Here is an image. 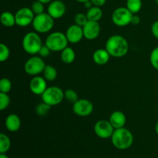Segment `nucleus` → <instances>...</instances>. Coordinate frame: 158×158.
Wrapping results in <instances>:
<instances>
[{
    "instance_id": "obj_1",
    "label": "nucleus",
    "mask_w": 158,
    "mask_h": 158,
    "mask_svg": "<svg viewBox=\"0 0 158 158\" xmlns=\"http://www.w3.org/2000/svg\"><path fill=\"white\" fill-rule=\"evenodd\" d=\"M105 49L107 50L111 57L121 58L127 54L129 51V43L122 35H114L106 40Z\"/></svg>"
},
{
    "instance_id": "obj_2",
    "label": "nucleus",
    "mask_w": 158,
    "mask_h": 158,
    "mask_svg": "<svg viewBox=\"0 0 158 158\" xmlns=\"http://www.w3.org/2000/svg\"><path fill=\"white\" fill-rule=\"evenodd\" d=\"M111 141L113 145L118 150H127L132 146L134 143V136L132 133L125 127L115 129Z\"/></svg>"
},
{
    "instance_id": "obj_3",
    "label": "nucleus",
    "mask_w": 158,
    "mask_h": 158,
    "mask_svg": "<svg viewBox=\"0 0 158 158\" xmlns=\"http://www.w3.org/2000/svg\"><path fill=\"white\" fill-rule=\"evenodd\" d=\"M43 45L41 37L40 36L38 32L35 31L27 32L23 36L22 40V46L23 50L26 53L32 56L38 54Z\"/></svg>"
},
{
    "instance_id": "obj_4",
    "label": "nucleus",
    "mask_w": 158,
    "mask_h": 158,
    "mask_svg": "<svg viewBox=\"0 0 158 158\" xmlns=\"http://www.w3.org/2000/svg\"><path fill=\"white\" fill-rule=\"evenodd\" d=\"M55 19L48 12L35 15L32 23L34 31L38 33H46L52 30Z\"/></svg>"
},
{
    "instance_id": "obj_5",
    "label": "nucleus",
    "mask_w": 158,
    "mask_h": 158,
    "mask_svg": "<svg viewBox=\"0 0 158 158\" xmlns=\"http://www.w3.org/2000/svg\"><path fill=\"white\" fill-rule=\"evenodd\" d=\"M68 41L65 33L61 32H54L49 34L46 39L45 44L52 52H61L68 46Z\"/></svg>"
},
{
    "instance_id": "obj_6",
    "label": "nucleus",
    "mask_w": 158,
    "mask_h": 158,
    "mask_svg": "<svg viewBox=\"0 0 158 158\" xmlns=\"http://www.w3.org/2000/svg\"><path fill=\"white\" fill-rule=\"evenodd\" d=\"M46 64L40 56L33 55L29 57L24 65L25 72L29 76H39L43 73Z\"/></svg>"
},
{
    "instance_id": "obj_7",
    "label": "nucleus",
    "mask_w": 158,
    "mask_h": 158,
    "mask_svg": "<svg viewBox=\"0 0 158 158\" xmlns=\"http://www.w3.org/2000/svg\"><path fill=\"white\" fill-rule=\"evenodd\" d=\"M41 97L42 100L48 105L51 106H56L64 100V91L58 86H49Z\"/></svg>"
},
{
    "instance_id": "obj_8",
    "label": "nucleus",
    "mask_w": 158,
    "mask_h": 158,
    "mask_svg": "<svg viewBox=\"0 0 158 158\" xmlns=\"http://www.w3.org/2000/svg\"><path fill=\"white\" fill-rule=\"evenodd\" d=\"M133 15L127 7H119L113 12L111 19L115 26L123 27L131 24Z\"/></svg>"
},
{
    "instance_id": "obj_9",
    "label": "nucleus",
    "mask_w": 158,
    "mask_h": 158,
    "mask_svg": "<svg viewBox=\"0 0 158 158\" xmlns=\"http://www.w3.org/2000/svg\"><path fill=\"white\" fill-rule=\"evenodd\" d=\"M15 24L20 27H26L33 22L35 14L32 12L31 8L23 7L17 10L15 13Z\"/></svg>"
},
{
    "instance_id": "obj_10",
    "label": "nucleus",
    "mask_w": 158,
    "mask_h": 158,
    "mask_svg": "<svg viewBox=\"0 0 158 158\" xmlns=\"http://www.w3.org/2000/svg\"><path fill=\"white\" fill-rule=\"evenodd\" d=\"M114 131L115 129L109 120H98L94 125V133L101 139L111 138Z\"/></svg>"
},
{
    "instance_id": "obj_11",
    "label": "nucleus",
    "mask_w": 158,
    "mask_h": 158,
    "mask_svg": "<svg viewBox=\"0 0 158 158\" xmlns=\"http://www.w3.org/2000/svg\"><path fill=\"white\" fill-rule=\"evenodd\" d=\"M73 111L79 117H88L94 111V104L86 99H79L73 104Z\"/></svg>"
},
{
    "instance_id": "obj_12",
    "label": "nucleus",
    "mask_w": 158,
    "mask_h": 158,
    "mask_svg": "<svg viewBox=\"0 0 158 158\" xmlns=\"http://www.w3.org/2000/svg\"><path fill=\"white\" fill-rule=\"evenodd\" d=\"M47 89V80L43 77L35 76L29 82V89L35 95L42 96Z\"/></svg>"
},
{
    "instance_id": "obj_13",
    "label": "nucleus",
    "mask_w": 158,
    "mask_h": 158,
    "mask_svg": "<svg viewBox=\"0 0 158 158\" xmlns=\"http://www.w3.org/2000/svg\"><path fill=\"white\" fill-rule=\"evenodd\" d=\"M66 5L60 0H53L47 7V12L54 19H59L66 13Z\"/></svg>"
},
{
    "instance_id": "obj_14",
    "label": "nucleus",
    "mask_w": 158,
    "mask_h": 158,
    "mask_svg": "<svg viewBox=\"0 0 158 158\" xmlns=\"http://www.w3.org/2000/svg\"><path fill=\"white\" fill-rule=\"evenodd\" d=\"M65 34L69 43H73V44L80 43L83 40V38H84L83 27L77 24L71 25L69 27H68Z\"/></svg>"
},
{
    "instance_id": "obj_15",
    "label": "nucleus",
    "mask_w": 158,
    "mask_h": 158,
    "mask_svg": "<svg viewBox=\"0 0 158 158\" xmlns=\"http://www.w3.org/2000/svg\"><path fill=\"white\" fill-rule=\"evenodd\" d=\"M83 35L84 38L88 40H96L100 35V26L99 22L89 21L83 26Z\"/></svg>"
},
{
    "instance_id": "obj_16",
    "label": "nucleus",
    "mask_w": 158,
    "mask_h": 158,
    "mask_svg": "<svg viewBox=\"0 0 158 158\" xmlns=\"http://www.w3.org/2000/svg\"><path fill=\"white\" fill-rule=\"evenodd\" d=\"M109 121L110 122V123L114 127V129L124 127L127 122L126 115L122 111H114L110 116Z\"/></svg>"
},
{
    "instance_id": "obj_17",
    "label": "nucleus",
    "mask_w": 158,
    "mask_h": 158,
    "mask_svg": "<svg viewBox=\"0 0 158 158\" xmlns=\"http://www.w3.org/2000/svg\"><path fill=\"white\" fill-rule=\"evenodd\" d=\"M5 126L9 132H16L21 127V120L17 114H11L6 118Z\"/></svg>"
},
{
    "instance_id": "obj_18",
    "label": "nucleus",
    "mask_w": 158,
    "mask_h": 158,
    "mask_svg": "<svg viewBox=\"0 0 158 158\" xmlns=\"http://www.w3.org/2000/svg\"><path fill=\"white\" fill-rule=\"evenodd\" d=\"M110 57V55L106 49H98L93 54V60L99 66L106 64Z\"/></svg>"
},
{
    "instance_id": "obj_19",
    "label": "nucleus",
    "mask_w": 158,
    "mask_h": 158,
    "mask_svg": "<svg viewBox=\"0 0 158 158\" xmlns=\"http://www.w3.org/2000/svg\"><path fill=\"white\" fill-rule=\"evenodd\" d=\"M61 60L66 64H70L73 63L76 59V52L74 49H73L71 47L67 46L65 48L63 51H61Z\"/></svg>"
},
{
    "instance_id": "obj_20",
    "label": "nucleus",
    "mask_w": 158,
    "mask_h": 158,
    "mask_svg": "<svg viewBox=\"0 0 158 158\" xmlns=\"http://www.w3.org/2000/svg\"><path fill=\"white\" fill-rule=\"evenodd\" d=\"M0 21L2 26L6 27H12L15 24V14H12L11 12L6 11L2 13L0 17Z\"/></svg>"
},
{
    "instance_id": "obj_21",
    "label": "nucleus",
    "mask_w": 158,
    "mask_h": 158,
    "mask_svg": "<svg viewBox=\"0 0 158 158\" xmlns=\"http://www.w3.org/2000/svg\"><path fill=\"white\" fill-rule=\"evenodd\" d=\"M86 16H87L88 20H89V21L99 22L101 19L102 16H103V11H102L100 7L94 6L90 9H87Z\"/></svg>"
},
{
    "instance_id": "obj_22",
    "label": "nucleus",
    "mask_w": 158,
    "mask_h": 158,
    "mask_svg": "<svg viewBox=\"0 0 158 158\" xmlns=\"http://www.w3.org/2000/svg\"><path fill=\"white\" fill-rule=\"evenodd\" d=\"M43 77L47 81H54L57 77V70L52 65H46L43 70Z\"/></svg>"
},
{
    "instance_id": "obj_23",
    "label": "nucleus",
    "mask_w": 158,
    "mask_h": 158,
    "mask_svg": "<svg viewBox=\"0 0 158 158\" xmlns=\"http://www.w3.org/2000/svg\"><path fill=\"white\" fill-rule=\"evenodd\" d=\"M11 140L6 134H0V154H6L10 149Z\"/></svg>"
},
{
    "instance_id": "obj_24",
    "label": "nucleus",
    "mask_w": 158,
    "mask_h": 158,
    "mask_svg": "<svg viewBox=\"0 0 158 158\" xmlns=\"http://www.w3.org/2000/svg\"><path fill=\"white\" fill-rule=\"evenodd\" d=\"M142 5V0H127L126 7L133 14H137L141 9Z\"/></svg>"
},
{
    "instance_id": "obj_25",
    "label": "nucleus",
    "mask_w": 158,
    "mask_h": 158,
    "mask_svg": "<svg viewBox=\"0 0 158 158\" xmlns=\"http://www.w3.org/2000/svg\"><path fill=\"white\" fill-rule=\"evenodd\" d=\"M64 99L73 104L79 100V96L74 89H68L64 91Z\"/></svg>"
},
{
    "instance_id": "obj_26",
    "label": "nucleus",
    "mask_w": 158,
    "mask_h": 158,
    "mask_svg": "<svg viewBox=\"0 0 158 158\" xmlns=\"http://www.w3.org/2000/svg\"><path fill=\"white\" fill-rule=\"evenodd\" d=\"M51 106L48 105L47 103H46L45 102H42V103H39L38 105L35 107V113L38 114L39 116H46L50 110Z\"/></svg>"
},
{
    "instance_id": "obj_27",
    "label": "nucleus",
    "mask_w": 158,
    "mask_h": 158,
    "mask_svg": "<svg viewBox=\"0 0 158 158\" xmlns=\"http://www.w3.org/2000/svg\"><path fill=\"white\" fill-rule=\"evenodd\" d=\"M9 56H10L9 48L4 43H1L0 44V61L2 63L6 62L9 59Z\"/></svg>"
},
{
    "instance_id": "obj_28",
    "label": "nucleus",
    "mask_w": 158,
    "mask_h": 158,
    "mask_svg": "<svg viewBox=\"0 0 158 158\" xmlns=\"http://www.w3.org/2000/svg\"><path fill=\"white\" fill-rule=\"evenodd\" d=\"M12 89V82L8 78H2L0 80V93L8 94Z\"/></svg>"
},
{
    "instance_id": "obj_29",
    "label": "nucleus",
    "mask_w": 158,
    "mask_h": 158,
    "mask_svg": "<svg viewBox=\"0 0 158 158\" xmlns=\"http://www.w3.org/2000/svg\"><path fill=\"white\" fill-rule=\"evenodd\" d=\"M10 104V97L8 94L0 93V110H4Z\"/></svg>"
},
{
    "instance_id": "obj_30",
    "label": "nucleus",
    "mask_w": 158,
    "mask_h": 158,
    "mask_svg": "<svg viewBox=\"0 0 158 158\" xmlns=\"http://www.w3.org/2000/svg\"><path fill=\"white\" fill-rule=\"evenodd\" d=\"M44 5L43 2H40L39 0H36V1L34 2L32 5V12L35 14V15H40V14L43 13L44 12Z\"/></svg>"
},
{
    "instance_id": "obj_31",
    "label": "nucleus",
    "mask_w": 158,
    "mask_h": 158,
    "mask_svg": "<svg viewBox=\"0 0 158 158\" xmlns=\"http://www.w3.org/2000/svg\"><path fill=\"white\" fill-rule=\"evenodd\" d=\"M150 62L153 67L158 70V46L154 48L150 55Z\"/></svg>"
},
{
    "instance_id": "obj_32",
    "label": "nucleus",
    "mask_w": 158,
    "mask_h": 158,
    "mask_svg": "<svg viewBox=\"0 0 158 158\" xmlns=\"http://www.w3.org/2000/svg\"><path fill=\"white\" fill-rule=\"evenodd\" d=\"M74 22H75V24L83 27V26L88 22V19H87V16H86V14L77 13V15L74 16Z\"/></svg>"
},
{
    "instance_id": "obj_33",
    "label": "nucleus",
    "mask_w": 158,
    "mask_h": 158,
    "mask_svg": "<svg viewBox=\"0 0 158 158\" xmlns=\"http://www.w3.org/2000/svg\"><path fill=\"white\" fill-rule=\"evenodd\" d=\"M51 52H52V51L49 49V48L48 47L46 44H44L43 45V46L41 47V49H40L38 54L40 56L42 57V58H45V57L49 56L50 55Z\"/></svg>"
},
{
    "instance_id": "obj_34",
    "label": "nucleus",
    "mask_w": 158,
    "mask_h": 158,
    "mask_svg": "<svg viewBox=\"0 0 158 158\" xmlns=\"http://www.w3.org/2000/svg\"><path fill=\"white\" fill-rule=\"evenodd\" d=\"M151 33L154 35V37L158 40V20L154 22L151 25Z\"/></svg>"
},
{
    "instance_id": "obj_35",
    "label": "nucleus",
    "mask_w": 158,
    "mask_h": 158,
    "mask_svg": "<svg viewBox=\"0 0 158 158\" xmlns=\"http://www.w3.org/2000/svg\"><path fill=\"white\" fill-rule=\"evenodd\" d=\"M140 23V16L137 15V14H134L132 16V19H131V24L134 25V26H137Z\"/></svg>"
},
{
    "instance_id": "obj_36",
    "label": "nucleus",
    "mask_w": 158,
    "mask_h": 158,
    "mask_svg": "<svg viewBox=\"0 0 158 158\" xmlns=\"http://www.w3.org/2000/svg\"><path fill=\"white\" fill-rule=\"evenodd\" d=\"M93 5L94 6H97V7H101V6H104L106 3V0H91Z\"/></svg>"
},
{
    "instance_id": "obj_37",
    "label": "nucleus",
    "mask_w": 158,
    "mask_h": 158,
    "mask_svg": "<svg viewBox=\"0 0 158 158\" xmlns=\"http://www.w3.org/2000/svg\"><path fill=\"white\" fill-rule=\"evenodd\" d=\"M83 5H84V7L86 8V9H90L91 7H93V6H94V5H93V3H92V2H91V0H89V1L83 3Z\"/></svg>"
},
{
    "instance_id": "obj_38",
    "label": "nucleus",
    "mask_w": 158,
    "mask_h": 158,
    "mask_svg": "<svg viewBox=\"0 0 158 158\" xmlns=\"http://www.w3.org/2000/svg\"><path fill=\"white\" fill-rule=\"evenodd\" d=\"M39 1L43 2V4H49V3H50L51 2L53 1V0H39Z\"/></svg>"
},
{
    "instance_id": "obj_39",
    "label": "nucleus",
    "mask_w": 158,
    "mask_h": 158,
    "mask_svg": "<svg viewBox=\"0 0 158 158\" xmlns=\"http://www.w3.org/2000/svg\"><path fill=\"white\" fill-rule=\"evenodd\" d=\"M0 158H9L6 154H0Z\"/></svg>"
},
{
    "instance_id": "obj_40",
    "label": "nucleus",
    "mask_w": 158,
    "mask_h": 158,
    "mask_svg": "<svg viewBox=\"0 0 158 158\" xmlns=\"http://www.w3.org/2000/svg\"><path fill=\"white\" fill-rule=\"evenodd\" d=\"M75 1L78 2H82V3H84V2H86L89 1V0H75Z\"/></svg>"
},
{
    "instance_id": "obj_41",
    "label": "nucleus",
    "mask_w": 158,
    "mask_h": 158,
    "mask_svg": "<svg viewBox=\"0 0 158 158\" xmlns=\"http://www.w3.org/2000/svg\"><path fill=\"white\" fill-rule=\"evenodd\" d=\"M155 131H156V133H157V134L158 135V122L157 123H156V125H155Z\"/></svg>"
},
{
    "instance_id": "obj_42",
    "label": "nucleus",
    "mask_w": 158,
    "mask_h": 158,
    "mask_svg": "<svg viewBox=\"0 0 158 158\" xmlns=\"http://www.w3.org/2000/svg\"><path fill=\"white\" fill-rule=\"evenodd\" d=\"M156 2H157V4L158 5V0H156Z\"/></svg>"
}]
</instances>
